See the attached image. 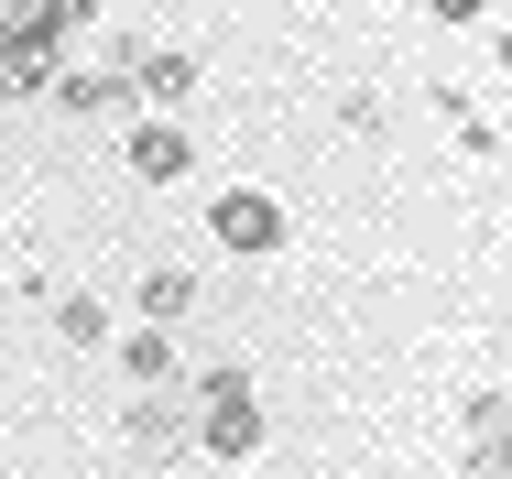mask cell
Wrapping results in <instances>:
<instances>
[{"mask_svg": "<svg viewBox=\"0 0 512 479\" xmlns=\"http://www.w3.org/2000/svg\"><path fill=\"white\" fill-rule=\"evenodd\" d=\"M186 403H197V458H229V469H240V458H262L273 414H262V382H251V371H229V360H218V371L186 382Z\"/></svg>", "mask_w": 512, "mask_h": 479, "instance_id": "cell-1", "label": "cell"}, {"mask_svg": "<svg viewBox=\"0 0 512 479\" xmlns=\"http://www.w3.org/2000/svg\"><path fill=\"white\" fill-rule=\"evenodd\" d=\"M207 240H218L229 262H273V251H284V196L273 186H218L207 196Z\"/></svg>", "mask_w": 512, "mask_h": 479, "instance_id": "cell-2", "label": "cell"}, {"mask_svg": "<svg viewBox=\"0 0 512 479\" xmlns=\"http://www.w3.org/2000/svg\"><path fill=\"white\" fill-rule=\"evenodd\" d=\"M120 436H131V458H186L197 447V403H186V382H153L120 403Z\"/></svg>", "mask_w": 512, "mask_h": 479, "instance_id": "cell-3", "label": "cell"}, {"mask_svg": "<svg viewBox=\"0 0 512 479\" xmlns=\"http://www.w3.org/2000/svg\"><path fill=\"white\" fill-rule=\"evenodd\" d=\"M120 164H131L142 186H186V164H197V142H186V120H175V109H153V120H131V142H120Z\"/></svg>", "mask_w": 512, "mask_h": 479, "instance_id": "cell-4", "label": "cell"}, {"mask_svg": "<svg viewBox=\"0 0 512 479\" xmlns=\"http://www.w3.org/2000/svg\"><path fill=\"white\" fill-rule=\"evenodd\" d=\"M55 109L66 120H131V66H55Z\"/></svg>", "mask_w": 512, "mask_h": 479, "instance_id": "cell-5", "label": "cell"}, {"mask_svg": "<svg viewBox=\"0 0 512 479\" xmlns=\"http://www.w3.org/2000/svg\"><path fill=\"white\" fill-rule=\"evenodd\" d=\"M131 98H153V109L186 120V98H197V55H186V44H142V55H131Z\"/></svg>", "mask_w": 512, "mask_h": 479, "instance_id": "cell-6", "label": "cell"}, {"mask_svg": "<svg viewBox=\"0 0 512 479\" xmlns=\"http://www.w3.org/2000/svg\"><path fill=\"white\" fill-rule=\"evenodd\" d=\"M109 360L131 371V392H153V382H186V349H175V327H120V338H109Z\"/></svg>", "mask_w": 512, "mask_h": 479, "instance_id": "cell-7", "label": "cell"}, {"mask_svg": "<svg viewBox=\"0 0 512 479\" xmlns=\"http://www.w3.org/2000/svg\"><path fill=\"white\" fill-rule=\"evenodd\" d=\"M0 22H11V33H44V44H55V55H66V44H77V33H99V0H11V11H0Z\"/></svg>", "mask_w": 512, "mask_h": 479, "instance_id": "cell-8", "label": "cell"}, {"mask_svg": "<svg viewBox=\"0 0 512 479\" xmlns=\"http://www.w3.org/2000/svg\"><path fill=\"white\" fill-rule=\"evenodd\" d=\"M0 66H11V98H44V88H55V66H66V55H55L44 33H11V22H0Z\"/></svg>", "mask_w": 512, "mask_h": 479, "instance_id": "cell-9", "label": "cell"}, {"mask_svg": "<svg viewBox=\"0 0 512 479\" xmlns=\"http://www.w3.org/2000/svg\"><path fill=\"white\" fill-rule=\"evenodd\" d=\"M186 316H197V273L186 262H153L142 273V327H186Z\"/></svg>", "mask_w": 512, "mask_h": 479, "instance_id": "cell-10", "label": "cell"}, {"mask_svg": "<svg viewBox=\"0 0 512 479\" xmlns=\"http://www.w3.org/2000/svg\"><path fill=\"white\" fill-rule=\"evenodd\" d=\"M55 338H66V349H109V338H120V327H109V294L66 284L55 294Z\"/></svg>", "mask_w": 512, "mask_h": 479, "instance_id": "cell-11", "label": "cell"}, {"mask_svg": "<svg viewBox=\"0 0 512 479\" xmlns=\"http://www.w3.org/2000/svg\"><path fill=\"white\" fill-rule=\"evenodd\" d=\"M458 479H512V425H480V436H458Z\"/></svg>", "mask_w": 512, "mask_h": 479, "instance_id": "cell-12", "label": "cell"}, {"mask_svg": "<svg viewBox=\"0 0 512 479\" xmlns=\"http://www.w3.org/2000/svg\"><path fill=\"white\" fill-rule=\"evenodd\" d=\"M382 120H393V109H382L371 88H349V98H338V131H349V142H382Z\"/></svg>", "mask_w": 512, "mask_h": 479, "instance_id": "cell-13", "label": "cell"}, {"mask_svg": "<svg viewBox=\"0 0 512 479\" xmlns=\"http://www.w3.org/2000/svg\"><path fill=\"white\" fill-rule=\"evenodd\" d=\"M480 425H512V392H469L458 403V436H480Z\"/></svg>", "mask_w": 512, "mask_h": 479, "instance_id": "cell-14", "label": "cell"}, {"mask_svg": "<svg viewBox=\"0 0 512 479\" xmlns=\"http://www.w3.org/2000/svg\"><path fill=\"white\" fill-rule=\"evenodd\" d=\"M425 11H436L447 33H458V22H491V0H425Z\"/></svg>", "mask_w": 512, "mask_h": 479, "instance_id": "cell-15", "label": "cell"}, {"mask_svg": "<svg viewBox=\"0 0 512 479\" xmlns=\"http://www.w3.org/2000/svg\"><path fill=\"white\" fill-rule=\"evenodd\" d=\"M491 66H512V22H502V33H491Z\"/></svg>", "mask_w": 512, "mask_h": 479, "instance_id": "cell-16", "label": "cell"}, {"mask_svg": "<svg viewBox=\"0 0 512 479\" xmlns=\"http://www.w3.org/2000/svg\"><path fill=\"white\" fill-rule=\"evenodd\" d=\"M0 109H11V66H0Z\"/></svg>", "mask_w": 512, "mask_h": 479, "instance_id": "cell-17", "label": "cell"}]
</instances>
